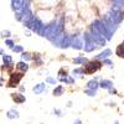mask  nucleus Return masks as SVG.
I'll use <instances>...</instances> for the list:
<instances>
[{
  "label": "nucleus",
  "instance_id": "nucleus-1",
  "mask_svg": "<svg viewBox=\"0 0 124 124\" xmlns=\"http://www.w3.org/2000/svg\"><path fill=\"white\" fill-rule=\"evenodd\" d=\"M101 66H102V63H101V62H98V61H92V62H88V63L83 67V72H85V73L91 75V73H93V72L98 71V70L101 68Z\"/></svg>",
  "mask_w": 124,
  "mask_h": 124
},
{
  "label": "nucleus",
  "instance_id": "nucleus-2",
  "mask_svg": "<svg viewBox=\"0 0 124 124\" xmlns=\"http://www.w3.org/2000/svg\"><path fill=\"white\" fill-rule=\"evenodd\" d=\"M21 78H23V73H16V77L13 75L11 76V81L9 82V86H17V83L20 82Z\"/></svg>",
  "mask_w": 124,
  "mask_h": 124
},
{
  "label": "nucleus",
  "instance_id": "nucleus-3",
  "mask_svg": "<svg viewBox=\"0 0 124 124\" xmlns=\"http://www.w3.org/2000/svg\"><path fill=\"white\" fill-rule=\"evenodd\" d=\"M116 54H117L119 57H123V58H124V44H120V45L117 47Z\"/></svg>",
  "mask_w": 124,
  "mask_h": 124
},
{
  "label": "nucleus",
  "instance_id": "nucleus-4",
  "mask_svg": "<svg viewBox=\"0 0 124 124\" xmlns=\"http://www.w3.org/2000/svg\"><path fill=\"white\" fill-rule=\"evenodd\" d=\"M45 89H46V87H45L44 83H40V85H37L36 87H34V92L36 93V94H39V93H41V92L45 91Z\"/></svg>",
  "mask_w": 124,
  "mask_h": 124
},
{
  "label": "nucleus",
  "instance_id": "nucleus-5",
  "mask_svg": "<svg viewBox=\"0 0 124 124\" xmlns=\"http://www.w3.org/2000/svg\"><path fill=\"white\" fill-rule=\"evenodd\" d=\"M101 86H102L103 88H110V87H112V82H110V81H102Z\"/></svg>",
  "mask_w": 124,
  "mask_h": 124
},
{
  "label": "nucleus",
  "instance_id": "nucleus-6",
  "mask_svg": "<svg viewBox=\"0 0 124 124\" xmlns=\"http://www.w3.org/2000/svg\"><path fill=\"white\" fill-rule=\"evenodd\" d=\"M112 52H110V50H106V52H102L99 56H98V58H103V57H108L109 55H110Z\"/></svg>",
  "mask_w": 124,
  "mask_h": 124
},
{
  "label": "nucleus",
  "instance_id": "nucleus-7",
  "mask_svg": "<svg viewBox=\"0 0 124 124\" xmlns=\"http://www.w3.org/2000/svg\"><path fill=\"white\" fill-rule=\"evenodd\" d=\"M62 91H63V87H62V86H58V87L54 91V94H55V96H60V93H61Z\"/></svg>",
  "mask_w": 124,
  "mask_h": 124
},
{
  "label": "nucleus",
  "instance_id": "nucleus-8",
  "mask_svg": "<svg viewBox=\"0 0 124 124\" xmlns=\"http://www.w3.org/2000/svg\"><path fill=\"white\" fill-rule=\"evenodd\" d=\"M14 99H16V102H19V103H21V102H24L25 101V97L24 96H14Z\"/></svg>",
  "mask_w": 124,
  "mask_h": 124
},
{
  "label": "nucleus",
  "instance_id": "nucleus-9",
  "mask_svg": "<svg viewBox=\"0 0 124 124\" xmlns=\"http://www.w3.org/2000/svg\"><path fill=\"white\" fill-rule=\"evenodd\" d=\"M86 61H87L86 58H76L75 60V62H86Z\"/></svg>",
  "mask_w": 124,
  "mask_h": 124
},
{
  "label": "nucleus",
  "instance_id": "nucleus-10",
  "mask_svg": "<svg viewBox=\"0 0 124 124\" xmlns=\"http://www.w3.org/2000/svg\"><path fill=\"white\" fill-rule=\"evenodd\" d=\"M47 82H50V83H55L56 81H55L54 78H47Z\"/></svg>",
  "mask_w": 124,
  "mask_h": 124
},
{
  "label": "nucleus",
  "instance_id": "nucleus-11",
  "mask_svg": "<svg viewBox=\"0 0 124 124\" xmlns=\"http://www.w3.org/2000/svg\"><path fill=\"white\" fill-rule=\"evenodd\" d=\"M76 124H81V122H79V120H77V122H76Z\"/></svg>",
  "mask_w": 124,
  "mask_h": 124
},
{
  "label": "nucleus",
  "instance_id": "nucleus-12",
  "mask_svg": "<svg viewBox=\"0 0 124 124\" xmlns=\"http://www.w3.org/2000/svg\"><path fill=\"white\" fill-rule=\"evenodd\" d=\"M116 124H119V123H118V122H116Z\"/></svg>",
  "mask_w": 124,
  "mask_h": 124
}]
</instances>
